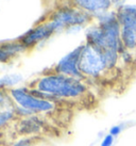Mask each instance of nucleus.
I'll return each instance as SVG.
<instances>
[{"instance_id":"nucleus-1","label":"nucleus","mask_w":136,"mask_h":146,"mask_svg":"<svg viewBox=\"0 0 136 146\" xmlns=\"http://www.w3.org/2000/svg\"><path fill=\"white\" fill-rule=\"evenodd\" d=\"M35 96L48 99L55 104L79 100L88 92L84 80L68 77L50 72L38 77L29 88Z\"/></svg>"},{"instance_id":"nucleus-2","label":"nucleus","mask_w":136,"mask_h":146,"mask_svg":"<svg viewBox=\"0 0 136 146\" xmlns=\"http://www.w3.org/2000/svg\"><path fill=\"white\" fill-rule=\"evenodd\" d=\"M79 68L84 79L92 80L100 79L110 72L103 51L87 43L81 45Z\"/></svg>"},{"instance_id":"nucleus-3","label":"nucleus","mask_w":136,"mask_h":146,"mask_svg":"<svg viewBox=\"0 0 136 146\" xmlns=\"http://www.w3.org/2000/svg\"><path fill=\"white\" fill-rule=\"evenodd\" d=\"M10 95L16 106L22 107L31 111L36 115H49L56 110L57 104L50 102L48 99L35 96L31 90L27 86L13 88L10 91Z\"/></svg>"},{"instance_id":"nucleus-4","label":"nucleus","mask_w":136,"mask_h":146,"mask_svg":"<svg viewBox=\"0 0 136 146\" xmlns=\"http://www.w3.org/2000/svg\"><path fill=\"white\" fill-rule=\"evenodd\" d=\"M92 16L90 14L82 11L80 9L75 8L72 5H66L55 10L52 13L49 21L55 24L56 28L60 31L75 27H83L92 21Z\"/></svg>"},{"instance_id":"nucleus-5","label":"nucleus","mask_w":136,"mask_h":146,"mask_svg":"<svg viewBox=\"0 0 136 146\" xmlns=\"http://www.w3.org/2000/svg\"><path fill=\"white\" fill-rule=\"evenodd\" d=\"M123 48L136 51V5H124L117 11Z\"/></svg>"},{"instance_id":"nucleus-6","label":"nucleus","mask_w":136,"mask_h":146,"mask_svg":"<svg viewBox=\"0 0 136 146\" xmlns=\"http://www.w3.org/2000/svg\"><path fill=\"white\" fill-rule=\"evenodd\" d=\"M59 32L55 24L51 21H46L42 24L37 25L29 31L24 33V35L19 37V41L24 44V46L28 49H32L36 47L38 44L47 41L48 38Z\"/></svg>"},{"instance_id":"nucleus-7","label":"nucleus","mask_w":136,"mask_h":146,"mask_svg":"<svg viewBox=\"0 0 136 146\" xmlns=\"http://www.w3.org/2000/svg\"><path fill=\"white\" fill-rule=\"evenodd\" d=\"M14 128L19 137H40L47 131L48 124L43 115L34 114L28 117L16 119Z\"/></svg>"},{"instance_id":"nucleus-8","label":"nucleus","mask_w":136,"mask_h":146,"mask_svg":"<svg viewBox=\"0 0 136 146\" xmlns=\"http://www.w3.org/2000/svg\"><path fill=\"white\" fill-rule=\"evenodd\" d=\"M80 53L81 45L62 58L60 61L54 65L52 72L64 75V76H68V77L76 78V79H79V80H85L83 75L81 74L80 68H79Z\"/></svg>"},{"instance_id":"nucleus-9","label":"nucleus","mask_w":136,"mask_h":146,"mask_svg":"<svg viewBox=\"0 0 136 146\" xmlns=\"http://www.w3.org/2000/svg\"><path fill=\"white\" fill-rule=\"evenodd\" d=\"M72 7L78 8L90 14L92 16H98L102 13L108 12L111 7V0H71Z\"/></svg>"},{"instance_id":"nucleus-10","label":"nucleus","mask_w":136,"mask_h":146,"mask_svg":"<svg viewBox=\"0 0 136 146\" xmlns=\"http://www.w3.org/2000/svg\"><path fill=\"white\" fill-rule=\"evenodd\" d=\"M21 81H22V76L18 74H9L0 78V89L10 91Z\"/></svg>"},{"instance_id":"nucleus-11","label":"nucleus","mask_w":136,"mask_h":146,"mask_svg":"<svg viewBox=\"0 0 136 146\" xmlns=\"http://www.w3.org/2000/svg\"><path fill=\"white\" fill-rule=\"evenodd\" d=\"M38 137H19L11 146H35L38 143Z\"/></svg>"},{"instance_id":"nucleus-12","label":"nucleus","mask_w":136,"mask_h":146,"mask_svg":"<svg viewBox=\"0 0 136 146\" xmlns=\"http://www.w3.org/2000/svg\"><path fill=\"white\" fill-rule=\"evenodd\" d=\"M114 143H115V138L108 132V133L104 134L103 138L101 139L100 145L99 146H113Z\"/></svg>"}]
</instances>
